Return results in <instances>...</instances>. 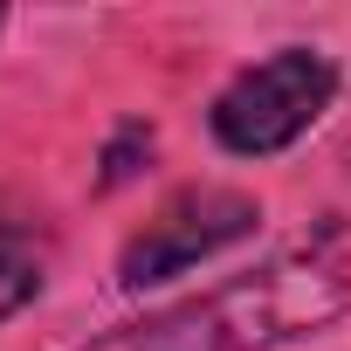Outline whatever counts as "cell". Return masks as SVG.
I'll list each match as a JSON object with an SVG mask.
<instances>
[{"label":"cell","instance_id":"cell-1","mask_svg":"<svg viewBox=\"0 0 351 351\" xmlns=\"http://www.w3.org/2000/svg\"><path fill=\"white\" fill-rule=\"evenodd\" d=\"M344 303H351V269L324 248H296V255H276L269 269L234 276L180 310H158L90 351H269L282 337L330 324Z\"/></svg>","mask_w":351,"mask_h":351},{"label":"cell","instance_id":"cell-2","mask_svg":"<svg viewBox=\"0 0 351 351\" xmlns=\"http://www.w3.org/2000/svg\"><path fill=\"white\" fill-rule=\"evenodd\" d=\"M337 97V69L317 49H276L269 62L241 69L221 97H214V138L241 158H269L282 145H296Z\"/></svg>","mask_w":351,"mask_h":351},{"label":"cell","instance_id":"cell-3","mask_svg":"<svg viewBox=\"0 0 351 351\" xmlns=\"http://www.w3.org/2000/svg\"><path fill=\"white\" fill-rule=\"evenodd\" d=\"M255 221H262V207H255L248 193H221V186L180 193L158 221H145V234L124 248L117 282H124V289H145V282H165V276H186L193 262H207V255H221L228 241H241Z\"/></svg>","mask_w":351,"mask_h":351},{"label":"cell","instance_id":"cell-4","mask_svg":"<svg viewBox=\"0 0 351 351\" xmlns=\"http://www.w3.org/2000/svg\"><path fill=\"white\" fill-rule=\"evenodd\" d=\"M35 289H42V248H35V234L14 228V221H0V317H14Z\"/></svg>","mask_w":351,"mask_h":351}]
</instances>
